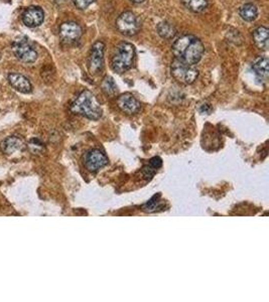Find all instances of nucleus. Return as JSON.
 <instances>
[{
  "label": "nucleus",
  "instance_id": "obj_2",
  "mask_svg": "<svg viewBox=\"0 0 269 302\" xmlns=\"http://www.w3.org/2000/svg\"><path fill=\"white\" fill-rule=\"evenodd\" d=\"M135 58V48L129 43H121L117 45L112 57V69L118 74H123L131 69Z\"/></svg>",
  "mask_w": 269,
  "mask_h": 302
},
{
  "label": "nucleus",
  "instance_id": "obj_5",
  "mask_svg": "<svg viewBox=\"0 0 269 302\" xmlns=\"http://www.w3.org/2000/svg\"><path fill=\"white\" fill-rule=\"evenodd\" d=\"M116 27L119 32L126 37L136 35L139 29V23L136 15L131 11H125L121 13L116 21Z\"/></svg>",
  "mask_w": 269,
  "mask_h": 302
},
{
  "label": "nucleus",
  "instance_id": "obj_13",
  "mask_svg": "<svg viewBox=\"0 0 269 302\" xmlns=\"http://www.w3.org/2000/svg\"><path fill=\"white\" fill-rule=\"evenodd\" d=\"M23 146L22 140L18 136H9L0 143V149L6 155L14 153Z\"/></svg>",
  "mask_w": 269,
  "mask_h": 302
},
{
  "label": "nucleus",
  "instance_id": "obj_23",
  "mask_svg": "<svg viewBox=\"0 0 269 302\" xmlns=\"http://www.w3.org/2000/svg\"><path fill=\"white\" fill-rule=\"evenodd\" d=\"M130 1H132L134 3H142L144 0H130Z\"/></svg>",
  "mask_w": 269,
  "mask_h": 302
},
{
  "label": "nucleus",
  "instance_id": "obj_11",
  "mask_svg": "<svg viewBox=\"0 0 269 302\" xmlns=\"http://www.w3.org/2000/svg\"><path fill=\"white\" fill-rule=\"evenodd\" d=\"M117 105L125 113L127 114H136L139 112L141 108V104L139 101L130 93L122 94L117 99Z\"/></svg>",
  "mask_w": 269,
  "mask_h": 302
},
{
  "label": "nucleus",
  "instance_id": "obj_22",
  "mask_svg": "<svg viewBox=\"0 0 269 302\" xmlns=\"http://www.w3.org/2000/svg\"><path fill=\"white\" fill-rule=\"evenodd\" d=\"M149 165L153 166L154 169L157 171V169H159V167L162 165V160L159 157H154L153 159L150 160Z\"/></svg>",
  "mask_w": 269,
  "mask_h": 302
},
{
  "label": "nucleus",
  "instance_id": "obj_19",
  "mask_svg": "<svg viewBox=\"0 0 269 302\" xmlns=\"http://www.w3.org/2000/svg\"><path fill=\"white\" fill-rule=\"evenodd\" d=\"M116 85L111 77H106L102 82V90L106 95H113L116 92Z\"/></svg>",
  "mask_w": 269,
  "mask_h": 302
},
{
  "label": "nucleus",
  "instance_id": "obj_6",
  "mask_svg": "<svg viewBox=\"0 0 269 302\" xmlns=\"http://www.w3.org/2000/svg\"><path fill=\"white\" fill-rule=\"evenodd\" d=\"M104 48L105 44L102 42H96L90 50L88 58V69L93 75L100 73L104 68Z\"/></svg>",
  "mask_w": 269,
  "mask_h": 302
},
{
  "label": "nucleus",
  "instance_id": "obj_8",
  "mask_svg": "<svg viewBox=\"0 0 269 302\" xmlns=\"http://www.w3.org/2000/svg\"><path fill=\"white\" fill-rule=\"evenodd\" d=\"M12 52L16 59L25 64H32L38 59L37 50L26 41H15L12 44Z\"/></svg>",
  "mask_w": 269,
  "mask_h": 302
},
{
  "label": "nucleus",
  "instance_id": "obj_10",
  "mask_svg": "<svg viewBox=\"0 0 269 302\" xmlns=\"http://www.w3.org/2000/svg\"><path fill=\"white\" fill-rule=\"evenodd\" d=\"M82 27L74 22H64L60 26V37L66 43L77 42L82 37Z\"/></svg>",
  "mask_w": 269,
  "mask_h": 302
},
{
  "label": "nucleus",
  "instance_id": "obj_16",
  "mask_svg": "<svg viewBox=\"0 0 269 302\" xmlns=\"http://www.w3.org/2000/svg\"><path fill=\"white\" fill-rule=\"evenodd\" d=\"M239 14L241 16V19L245 22H253L256 20L258 15V10L257 7L252 4V3H247L241 6L239 9Z\"/></svg>",
  "mask_w": 269,
  "mask_h": 302
},
{
  "label": "nucleus",
  "instance_id": "obj_3",
  "mask_svg": "<svg viewBox=\"0 0 269 302\" xmlns=\"http://www.w3.org/2000/svg\"><path fill=\"white\" fill-rule=\"evenodd\" d=\"M171 72L172 76L183 85H191L199 76V71L195 65H187L179 59H175L173 61Z\"/></svg>",
  "mask_w": 269,
  "mask_h": 302
},
{
  "label": "nucleus",
  "instance_id": "obj_21",
  "mask_svg": "<svg viewBox=\"0 0 269 302\" xmlns=\"http://www.w3.org/2000/svg\"><path fill=\"white\" fill-rule=\"evenodd\" d=\"M94 2V0H73L74 5L78 8V9H86L87 7H89L92 3Z\"/></svg>",
  "mask_w": 269,
  "mask_h": 302
},
{
  "label": "nucleus",
  "instance_id": "obj_18",
  "mask_svg": "<svg viewBox=\"0 0 269 302\" xmlns=\"http://www.w3.org/2000/svg\"><path fill=\"white\" fill-rule=\"evenodd\" d=\"M181 1L189 10L195 13L203 12L208 6L207 0H181Z\"/></svg>",
  "mask_w": 269,
  "mask_h": 302
},
{
  "label": "nucleus",
  "instance_id": "obj_12",
  "mask_svg": "<svg viewBox=\"0 0 269 302\" xmlns=\"http://www.w3.org/2000/svg\"><path fill=\"white\" fill-rule=\"evenodd\" d=\"M8 83L10 86L22 94H29L32 91L30 81L23 75L19 73H10L7 76Z\"/></svg>",
  "mask_w": 269,
  "mask_h": 302
},
{
  "label": "nucleus",
  "instance_id": "obj_9",
  "mask_svg": "<svg viewBox=\"0 0 269 302\" xmlns=\"http://www.w3.org/2000/svg\"><path fill=\"white\" fill-rule=\"evenodd\" d=\"M45 20V12L39 6H29L22 14V22L25 26L33 28L40 26Z\"/></svg>",
  "mask_w": 269,
  "mask_h": 302
},
{
  "label": "nucleus",
  "instance_id": "obj_15",
  "mask_svg": "<svg viewBox=\"0 0 269 302\" xmlns=\"http://www.w3.org/2000/svg\"><path fill=\"white\" fill-rule=\"evenodd\" d=\"M269 62L267 58L259 57L257 58L252 65V69H253L256 76L261 80H266L269 75Z\"/></svg>",
  "mask_w": 269,
  "mask_h": 302
},
{
  "label": "nucleus",
  "instance_id": "obj_17",
  "mask_svg": "<svg viewBox=\"0 0 269 302\" xmlns=\"http://www.w3.org/2000/svg\"><path fill=\"white\" fill-rule=\"evenodd\" d=\"M157 29L158 35L164 40L173 39L176 36V32H177L175 26L173 24L169 23V22H166L158 23Z\"/></svg>",
  "mask_w": 269,
  "mask_h": 302
},
{
  "label": "nucleus",
  "instance_id": "obj_14",
  "mask_svg": "<svg viewBox=\"0 0 269 302\" xmlns=\"http://www.w3.org/2000/svg\"><path fill=\"white\" fill-rule=\"evenodd\" d=\"M253 42L260 49H267L269 45V30L265 26H259L253 31Z\"/></svg>",
  "mask_w": 269,
  "mask_h": 302
},
{
  "label": "nucleus",
  "instance_id": "obj_4",
  "mask_svg": "<svg viewBox=\"0 0 269 302\" xmlns=\"http://www.w3.org/2000/svg\"><path fill=\"white\" fill-rule=\"evenodd\" d=\"M205 52V47L203 43L201 42L198 38L194 36L192 41L189 43L187 47L183 49V52L181 53L180 57L179 60L182 61L183 63H186L187 65H196L203 57Z\"/></svg>",
  "mask_w": 269,
  "mask_h": 302
},
{
  "label": "nucleus",
  "instance_id": "obj_1",
  "mask_svg": "<svg viewBox=\"0 0 269 302\" xmlns=\"http://www.w3.org/2000/svg\"><path fill=\"white\" fill-rule=\"evenodd\" d=\"M71 111L90 120H98L102 116V108L100 103L89 90L83 91L78 95L71 105Z\"/></svg>",
  "mask_w": 269,
  "mask_h": 302
},
{
  "label": "nucleus",
  "instance_id": "obj_20",
  "mask_svg": "<svg viewBox=\"0 0 269 302\" xmlns=\"http://www.w3.org/2000/svg\"><path fill=\"white\" fill-rule=\"evenodd\" d=\"M158 197H159V195H157V200H155V196L151 198L148 203H146L145 205H143L142 206V208L146 211V212H155V211H157V210H159V209H161L162 208V206H161V204H160V201H158Z\"/></svg>",
  "mask_w": 269,
  "mask_h": 302
},
{
  "label": "nucleus",
  "instance_id": "obj_7",
  "mask_svg": "<svg viewBox=\"0 0 269 302\" xmlns=\"http://www.w3.org/2000/svg\"><path fill=\"white\" fill-rule=\"evenodd\" d=\"M108 161L107 155L100 149H92L87 151L83 158L84 165L89 172L92 173H97L102 170L108 164Z\"/></svg>",
  "mask_w": 269,
  "mask_h": 302
}]
</instances>
